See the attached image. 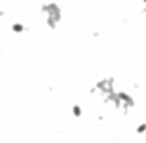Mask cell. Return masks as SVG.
<instances>
[{"label": "cell", "instance_id": "cell-1", "mask_svg": "<svg viewBox=\"0 0 146 143\" xmlns=\"http://www.w3.org/2000/svg\"><path fill=\"white\" fill-rule=\"evenodd\" d=\"M40 10L42 13L46 15V25L49 29H57L59 21L63 19V10H61V6L57 2H44L40 6Z\"/></svg>", "mask_w": 146, "mask_h": 143}, {"label": "cell", "instance_id": "cell-2", "mask_svg": "<svg viewBox=\"0 0 146 143\" xmlns=\"http://www.w3.org/2000/svg\"><path fill=\"white\" fill-rule=\"evenodd\" d=\"M114 84H116V80H114L112 77L101 78L99 82H95V86H93V90H91V94H101L103 97H106V95H110V94H114V92H116Z\"/></svg>", "mask_w": 146, "mask_h": 143}, {"label": "cell", "instance_id": "cell-3", "mask_svg": "<svg viewBox=\"0 0 146 143\" xmlns=\"http://www.w3.org/2000/svg\"><path fill=\"white\" fill-rule=\"evenodd\" d=\"M116 97H118V101H119V111H123V113H127L131 107H135L133 95L127 94L125 90H116Z\"/></svg>", "mask_w": 146, "mask_h": 143}, {"label": "cell", "instance_id": "cell-4", "mask_svg": "<svg viewBox=\"0 0 146 143\" xmlns=\"http://www.w3.org/2000/svg\"><path fill=\"white\" fill-rule=\"evenodd\" d=\"M27 31V27L23 25V23H11V33H15V34H21V33H25Z\"/></svg>", "mask_w": 146, "mask_h": 143}, {"label": "cell", "instance_id": "cell-5", "mask_svg": "<svg viewBox=\"0 0 146 143\" xmlns=\"http://www.w3.org/2000/svg\"><path fill=\"white\" fill-rule=\"evenodd\" d=\"M82 115H84L82 105H80V103H74V105H72V116H74V118H80Z\"/></svg>", "mask_w": 146, "mask_h": 143}, {"label": "cell", "instance_id": "cell-6", "mask_svg": "<svg viewBox=\"0 0 146 143\" xmlns=\"http://www.w3.org/2000/svg\"><path fill=\"white\" fill-rule=\"evenodd\" d=\"M144 132H146V122H142L137 126V134H144Z\"/></svg>", "mask_w": 146, "mask_h": 143}, {"label": "cell", "instance_id": "cell-7", "mask_svg": "<svg viewBox=\"0 0 146 143\" xmlns=\"http://www.w3.org/2000/svg\"><path fill=\"white\" fill-rule=\"evenodd\" d=\"M142 13H146V4H142Z\"/></svg>", "mask_w": 146, "mask_h": 143}, {"label": "cell", "instance_id": "cell-8", "mask_svg": "<svg viewBox=\"0 0 146 143\" xmlns=\"http://www.w3.org/2000/svg\"><path fill=\"white\" fill-rule=\"evenodd\" d=\"M0 17H4V11H2V10H0Z\"/></svg>", "mask_w": 146, "mask_h": 143}, {"label": "cell", "instance_id": "cell-9", "mask_svg": "<svg viewBox=\"0 0 146 143\" xmlns=\"http://www.w3.org/2000/svg\"><path fill=\"white\" fill-rule=\"evenodd\" d=\"M141 2H142V4H146V0H141Z\"/></svg>", "mask_w": 146, "mask_h": 143}]
</instances>
